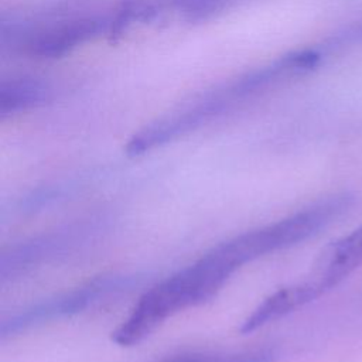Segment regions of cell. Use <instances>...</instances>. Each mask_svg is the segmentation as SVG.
I'll list each match as a JSON object with an SVG mask.
<instances>
[{"mask_svg": "<svg viewBox=\"0 0 362 362\" xmlns=\"http://www.w3.org/2000/svg\"><path fill=\"white\" fill-rule=\"evenodd\" d=\"M51 90L34 78H18L0 85V116L6 117L21 110L37 107L48 100Z\"/></svg>", "mask_w": 362, "mask_h": 362, "instance_id": "cell-7", "label": "cell"}, {"mask_svg": "<svg viewBox=\"0 0 362 362\" xmlns=\"http://www.w3.org/2000/svg\"><path fill=\"white\" fill-rule=\"evenodd\" d=\"M274 352L272 349H256L239 354H182L168 359L167 362H273Z\"/></svg>", "mask_w": 362, "mask_h": 362, "instance_id": "cell-8", "label": "cell"}, {"mask_svg": "<svg viewBox=\"0 0 362 362\" xmlns=\"http://www.w3.org/2000/svg\"><path fill=\"white\" fill-rule=\"evenodd\" d=\"M225 110H228L226 105L211 92L194 105L141 129L126 144V153L129 156L143 154L157 146L195 130L204 123L222 115Z\"/></svg>", "mask_w": 362, "mask_h": 362, "instance_id": "cell-3", "label": "cell"}, {"mask_svg": "<svg viewBox=\"0 0 362 362\" xmlns=\"http://www.w3.org/2000/svg\"><path fill=\"white\" fill-rule=\"evenodd\" d=\"M123 286V280L119 277H100L92 280L75 290L59 294L54 298L44 300L35 305L25 308L13 317L4 320L0 327V337L6 338L24 331L30 327L72 315L83 311L99 297L116 291Z\"/></svg>", "mask_w": 362, "mask_h": 362, "instance_id": "cell-2", "label": "cell"}, {"mask_svg": "<svg viewBox=\"0 0 362 362\" xmlns=\"http://www.w3.org/2000/svg\"><path fill=\"white\" fill-rule=\"evenodd\" d=\"M233 272L209 250L199 260L147 290L130 314L112 332L120 346H133L168 317L211 300Z\"/></svg>", "mask_w": 362, "mask_h": 362, "instance_id": "cell-1", "label": "cell"}, {"mask_svg": "<svg viewBox=\"0 0 362 362\" xmlns=\"http://www.w3.org/2000/svg\"><path fill=\"white\" fill-rule=\"evenodd\" d=\"M362 263V225L329 243L311 274L328 291Z\"/></svg>", "mask_w": 362, "mask_h": 362, "instance_id": "cell-6", "label": "cell"}, {"mask_svg": "<svg viewBox=\"0 0 362 362\" xmlns=\"http://www.w3.org/2000/svg\"><path fill=\"white\" fill-rule=\"evenodd\" d=\"M325 293L324 287L313 277L281 287L266 297L242 322L239 331L250 334L269 322H273L297 308L311 303Z\"/></svg>", "mask_w": 362, "mask_h": 362, "instance_id": "cell-5", "label": "cell"}, {"mask_svg": "<svg viewBox=\"0 0 362 362\" xmlns=\"http://www.w3.org/2000/svg\"><path fill=\"white\" fill-rule=\"evenodd\" d=\"M238 0H174V6L188 20H205Z\"/></svg>", "mask_w": 362, "mask_h": 362, "instance_id": "cell-9", "label": "cell"}, {"mask_svg": "<svg viewBox=\"0 0 362 362\" xmlns=\"http://www.w3.org/2000/svg\"><path fill=\"white\" fill-rule=\"evenodd\" d=\"M110 27L112 21L105 18L82 17L68 20L30 34L23 47L33 57L57 58L99 33L110 30Z\"/></svg>", "mask_w": 362, "mask_h": 362, "instance_id": "cell-4", "label": "cell"}]
</instances>
